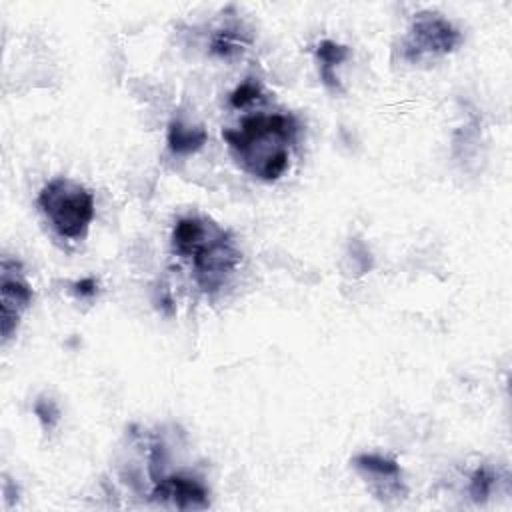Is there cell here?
<instances>
[{
    "label": "cell",
    "mask_w": 512,
    "mask_h": 512,
    "mask_svg": "<svg viewBox=\"0 0 512 512\" xmlns=\"http://www.w3.org/2000/svg\"><path fill=\"white\" fill-rule=\"evenodd\" d=\"M300 124L290 112H256L238 126L224 128L228 152L234 162L262 182L278 180L290 166Z\"/></svg>",
    "instance_id": "6da1fadb"
},
{
    "label": "cell",
    "mask_w": 512,
    "mask_h": 512,
    "mask_svg": "<svg viewBox=\"0 0 512 512\" xmlns=\"http://www.w3.org/2000/svg\"><path fill=\"white\" fill-rule=\"evenodd\" d=\"M172 252L184 260L204 292H216L240 264V250L230 232L208 216L180 218L170 236Z\"/></svg>",
    "instance_id": "7a4b0ae2"
},
{
    "label": "cell",
    "mask_w": 512,
    "mask_h": 512,
    "mask_svg": "<svg viewBox=\"0 0 512 512\" xmlns=\"http://www.w3.org/2000/svg\"><path fill=\"white\" fill-rule=\"evenodd\" d=\"M36 206L50 228L66 240H82L96 216L94 194L80 182L58 176L38 192Z\"/></svg>",
    "instance_id": "3957f363"
},
{
    "label": "cell",
    "mask_w": 512,
    "mask_h": 512,
    "mask_svg": "<svg viewBox=\"0 0 512 512\" xmlns=\"http://www.w3.org/2000/svg\"><path fill=\"white\" fill-rule=\"evenodd\" d=\"M462 44L460 30L442 14L420 10L414 14L406 36L400 40V56L406 62H420L428 56H444Z\"/></svg>",
    "instance_id": "277c9868"
},
{
    "label": "cell",
    "mask_w": 512,
    "mask_h": 512,
    "mask_svg": "<svg viewBox=\"0 0 512 512\" xmlns=\"http://www.w3.org/2000/svg\"><path fill=\"white\" fill-rule=\"evenodd\" d=\"M0 334L2 344H6L18 328L20 316L34 302V290L24 278L22 266L10 256L0 260Z\"/></svg>",
    "instance_id": "5b68a950"
},
{
    "label": "cell",
    "mask_w": 512,
    "mask_h": 512,
    "mask_svg": "<svg viewBox=\"0 0 512 512\" xmlns=\"http://www.w3.org/2000/svg\"><path fill=\"white\" fill-rule=\"evenodd\" d=\"M352 466L366 480L370 492L376 498L402 500L406 496L408 490L402 480V468L394 458L362 452L352 458Z\"/></svg>",
    "instance_id": "8992f818"
},
{
    "label": "cell",
    "mask_w": 512,
    "mask_h": 512,
    "mask_svg": "<svg viewBox=\"0 0 512 512\" xmlns=\"http://www.w3.org/2000/svg\"><path fill=\"white\" fill-rule=\"evenodd\" d=\"M150 500L178 510H204L210 506V492L202 480L186 474H160L152 480Z\"/></svg>",
    "instance_id": "52a82bcc"
},
{
    "label": "cell",
    "mask_w": 512,
    "mask_h": 512,
    "mask_svg": "<svg viewBox=\"0 0 512 512\" xmlns=\"http://www.w3.org/2000/svg\"><path fill=\"white\" fill-rule=\"evenodd\" d=\"M206 130L204 126H194L188 124L180 118H174L168 124V132H166V144L170 148L172 154L176 156H190L194 152H198L204 144H206Z\"/></svg>",
    "instance_id": "ba28073f"
},
{
    "label": "cell",
    "mask_w": 512,
    "mask_h": 512,
    "mask_svg": "<svg viewBox=\"0 0 512 512\" xmlns=\"http://www.w3.org/2000/svg\"><path fill=\"white\" fill-rule=\"evenodd\" d=\"M314 54L318 60L322 84L332 92H342V86L334 74V68L348 58V48L334 40H322V42H318Z\"/></svg>",
    "instance_id": "9c48e42d"
},
{
    "label": "cell",
    "mask_w": 512,
    "mask_h": 512,
    "mask_svg": "<svg viewBox=\"0 0 512 512\" xmlns=\"http://www.w3.org/2000/svg\"><path fill=\"white\" fill-rule=\"evenodd\" d=\"M246 44H248V38L244 36L242 30L226 26V28H220V30L212 36L210 50H212V54H216V56H220V58H232L234 54L242 52Z\"/></svg>",
    "instance_id": "30bf717a"
},
{
    "label": "cell",
    "mask_w": 512,
    "mask_h": 512,
    "mask_svg": "<svg viewBox=\"0 0 512 512\" xmlns=\"http://www.w3.org/2000/svg\"><path fill=\"white\" fill-rule=\"evenodd\" d=\"M496 484V474L492 468L488 466H478L468 482V494L474 502H484L488 500V496L492 494Z\"/></svg>",
    "instance_id": "8fae6325"
},
{
    "label": "cell",
    "mask_w": 512,
    "mask_h": 512,
    "mask_svg": "<svg viewBox=\"0 0 512 512\" xmlns=\"http://www.w3.org/2000/svg\"><path fill=\"white\" fill-rule=\"evenodd\" d=\"M34 414L40 420L44 432H52L56 428V424L60 422V410H58V406H56V402L52 398L40 396L34 402Z\"/></svg>",
    "instance_id": "7c38bea8"
},
{
    "label": "cell",
    "mask_w": 512,
    "mask_h": 512,
    "mask_svg": "<svg viewBox=\"0 0 512 512\" xmlns=\"http://www.w3.org/2000/svg\"><path fill=\"white\" fill-rule=\"evenodd\" d=\"M260 98V86L256 82H242L232 94H230V104L234 108H246L250 104H254Z\"/></svg>",
    "instance_id": "4fadbf2b"
},
{
    "label": "cell",
    "mask_w": 512,
    "mask_h": 512,
    "mask_svg": "<svg viewBox=\"0 0 512 512\" xmlns=\"http://www.w3.org/2000/svg\"><path fill=\"white\" fill-rule=\"evenodd\" d=\"M74 292L80 296V298H92L96 296L98 292V284L94 278H84V280H78L74 284Z\"/></svg>",
    "instance_id": "5bb4252c"
}]
</instances>
